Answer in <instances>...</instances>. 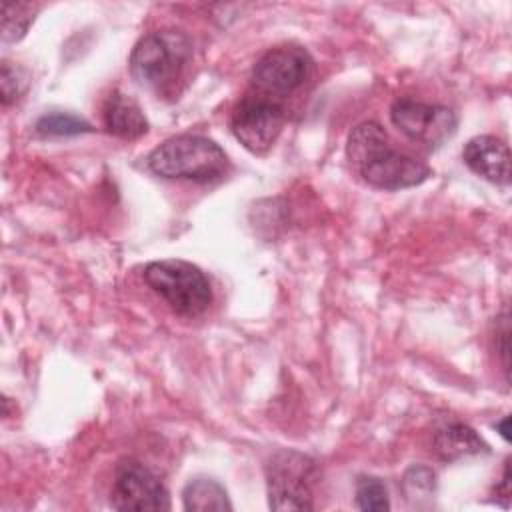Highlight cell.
<instances>
[{
    "label": "cell",
    "mask_w": 512,
    "mask_h": 512,
    "mask_svg": "<svg viewBox=\"0 0 512 512\" xmlns=\"http://www.w3.org/2000/svg\"><path fill=\"white\" fill-rule=\"evenodd\" d=\"M284 110L266 96L248 94L232 110L230 130L234 138L252 154L268 152L284 126Z\"/></svg>",
    "instance_id": "obj_8"
},
{
    "label": "cell",
    "mask_w": 512,
    "mask_h": 512,
    "mask_svg": "<svg viewBox=\"0 0 512 512\" xmlns=\"http://www.w3.org/2000/svg\"><path fill=\"white\" fill-rule=\"evenodd\" d=\"M432 448L440 460L456 462L468 456L488 452V444L476 434L474 428L462 422L440 426L432 436Z\"/></svg>",
    "instance_id": "obj_12"
},
{
    "label": "cell",
    "mask_w": 512,
    "mask_h": 512,
    "mask_svg": "<svg viewBox=\"0 0 512 512\" xmlns=\"http://www.w3.org/2000/svg\"><path fill=\"white\" fill-rule=\"evenodd\" d=\"M102 116L106 130L118 138L136 140L148 132V120L140 104L120 90H114L106 98Z\"/></svg>",
    "instance_id": "obj_11"
},
{
    "label": "cell",
    "mask_w": 512,
    "mask_h": 512,
    "mask_svg": "<svg viewBox=\"0 0 512 512\" xmlns=\"http://www.w3.org/2000/svg\"><path fill=\"white\" fill-rule=\"evenodd\" d=\"M494 496H496V502H500L504 508L510 506V460H506L504 464V472L500 482L494 488Z\"/></svg>",
    "instance_id": "obj_19"
},
{
    "label": "cell",
    "mask_w": 512,
    "mask_h": 512,
    "mask_svg": "<svg viewBox=\"0 0 512 512\" xmlns=\"http://www.w3.org/2000/svg\"><path fill=\"white\" fill-rule=\"evenodd\" d=\"M390 120L406 138L426 150L440 148L458 128V116L452 108L414 98L394 100L390 106Z\"/></svg>",
    "instance_id": "obj_6"
},
{
    "label": "cell",
    "mask_w": 512,
    "mask_h": 512,
    "mask_svg": "<svg viewBox=\"0 0 512 512\" xmlns=\"http://www.w3.org/2000/svg\"><path fill=\"white\" fill-rule=\"evenodd\" d=\"M146 164L160 178L212 182L228 170V156L208 136L178 134L158 144Z\"/></svg>",
    "instance_id": "obj_2"
},
{
    "label": "cell",
    "mask_w": 512,
    "mask_h": 512,
    "mask_svg": "<svg viewBox=\"0 0 512 512\" xmlns=\"http://www.w3.org/2000/svg\"><path fill=\"white\" fill-rule=\"evenodd\" d=\"M508 420H510V418H508V416H504L498 424H494V428H496V430H500V436H502L506 442H508Z\"/></svg>",
    "instance_id": "obj_20"
},
{
    "label": "cell",
    "mask_w": 512,
    "mask_h": 512,
    "mask_svg": "<svg viewBox=\"0 0 512 512\" xmlns=\"http://www.w3.org/2000/svg\"><path fill=\"white\" fill-rule=\"evenodd\" d=\"M40 6L32 2H4L2 4V42H20L32 26Z\"/></svg>",
    "instance_id": "obj_15"
},
{
    "label": "cell",
    "mask_w": 512,
    "mask_h": 512,
    "mask_svg": "<svg viewBox=\"0 0 512 512\" xmlns=\"http://www.w3.org/2000/svg\"><path fill=\"white\" fill-rule=\"evenodd\" d=\"M312 56L298 44H282L262 54L252 68V84L266 94H288L300 88L312 72Z\"/></svg>",
    "instance_id": "obj_9"
},
{
    "label": "cell",
    "mask_w": 512,
    "mask_h": 512,
    "mask_svg": "<svg viewBox=\"0 0 512 512\" xmlns=\"http://www.w3.org/2000/svg\"><path fill=\"white\" fill-rule=\"evenodd\" d=\"M434 472L426 466H412L404 474V488L408 498H424L434 492Z\"/></svg>",
    "instance_id": "obj_18"
},
{
    "label": "cell",
    "mask_w": 512,
    "mask_h": 512,
    "mask_svg": "<svg viewBox=\"0 0 512 512\" xmlns=\"http://www.w3.org/2000/svg\"><path fill=\"white\" fill-rule=\"evenodd\" d=\"M346 156L352 170L372 188L404 190L420 186L432 176L430 166L390 146L386 130L366 120L352 128L346 142Z\"/></svg>",
    "instance_id": "obj_1"
},
{
    "label": "cell",
    "mask_w": 512,
    "mask_h": 512,
    "mask_svg": "<svg viewBox=\"0 0 512 512\" xmlns=\"http://www.w3.org/2000/svg\"><path fill=\"white\" fill-rule=\"evenodd\" d=\"M28 86V76L26 72L8 62V60H2V66H0V90H2V104L8 106L12 104L14 100L20 98V94L26 90Z\"/></svg>",
    "instance_id": "obj_17"
},
{
    "label": "cell",
    "mask_w": 512,
    "mask_h": 512,
    "mask_svg": "<svg viewBox=\"0 0 512 512\" xmlns=\"http://www.w3.org/2000/svg\"><path fill=\"white\" fill-rule=\"evenodd\" d=\"M354 506L364 512L390 510V498L386 484L378 476H358Z\"/></svg>",
    "instance_id": "obj_16"
},
{
    "label": "cell",
    "mask_w": 512,
    "mask_h": 512,
    "mask_svg": "<svg viewBox=\"0 0 512 512\" xmlns=\"http://www.w3.org/2000/svg\"><path fill=\"white\" fill-rule=\"evenodd\" d=\"M464 164L480 178L496 184H510V150L508 144L492 134L470 138L462 148Z\"/></svg>",
    "instance_id": "obj_10"
},
{
    "label": "cell",
    "mask_w": 512,
    "mask_h": 512,
    "mask_svg": "<svg viewBox=\"0 0 512 512\" xmlns=\"http://www.w3.org/2000/svg\"><path fill=\"white\" fill-rule=\"evenodd\" d=\"M192 56V44L178 30H156L142 36L130 52L132 78L150 90L172 86Z\"/></svg>",
    "instance_id": "obj_3"
},
{
    "label": "cell",
    "mask_w": 512,
    "mask_h": 512,
    "mask_svg": "<svg viewBox=\"0 0 512 512\" xmlns=\"http://www.w3.org/2000/svg\"><path fill=\"white\" fill-rule=\"evenodd\" d=\"M110 506L122 512H162L170 510V494L148 466L124 458L114 470Z\"/></svg>",
    "instance_id": "obj_7"
},
{
    "label": "cell",
    "mask_w": 512,
    "mask_h": 512,
    "mask_svg": "<svg viewBox=\"0 0 512 512\" xmlns=\"http://www.w3.org/2000/svg\"><path fill=\"white\" fill-rule=\"evenodd\" d=\"M320 480V470L314 458L298 450H278L266 464L268 508L312 510L314 488Z\"/></svg>",
    "instance_id": "obj_5"
},
{
    "label": "cell",
    "mask_w": 512,
    "mask_h": 512,
    "mask_svg": "<svg viewBox=\"0 0 512 512\" xmlns=\"http://www.w3.org/2000/svg\"><path fill=\"white\" fill-rule=\"evenodd\" d=\"M182 504L188 512H224L232 510V502L228 498L226 488L206 476L192 478L182 490Z\"/></svg>",
    "instance_id": "obj_13"
},
{
    "label": "cell",
    "mask_w": 512,
    "mask_h": 512,
    "mask_svg": "<svg viewBox=\"0 0 512 512\" xmlns=\"http://www.w3.org/2000/svg\"><path fill=\"white\" fill-rule=\"evenodd\" d=\"M34 130H36L38 136H44V138H66V136H78V134L94 132V126L78 114L52 110V112L42 114L36 120Z\"/></svg>",
    "instance_id": "obj_14"
},
{
    "label": "cell",
    "mask_w": 512,
    "mask_h": 512,
    "mask_svg": "<svg viewBox=\"0 0 512 512\" xmlns=\"http://www.w3.org/2000/svg\"><path fill=\"white\" fill-rule=\"evenodd\" d=\"M142 278L176 314L198 316L212 302L210 280L192 262L178 258L154 260L144 266Z\"/></svg>",
    "instance_id": "obj_4"
}]
</instances>
